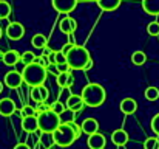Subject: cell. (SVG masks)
Listing matches in <instances>:
<instances>
[{
	"label": "cell",
	"instance_id": "cell-30",
	"mask_svg": "<svg viewBox=\"0 0 159 149\" xmlns=\"http://www.w3.org/2000/svg\"><path fill=\"white\" fill-rule=\"evenodd\" d=\"M147 33L150 36H159V22H150L147 25Z\"/></svg>",
	"mask_w": 159,
	"mask_h": 149
},
{
	"label": "cell",
	"instance_id": "cell-3",
	"mask_svg": "<svg viewBox=\"0 0 159 149\" xmlns=\"http://www.w3.org/2000/svg\"><path fill=\"white\" fill-rule=\"evenodd\" d=\"M91 61L88 50L82 45H73L66 53V64L73 70H85V65Z\"/></svg>",
	"mask_w": 159,
	"mask_h": 149
},
{
	"label": "cell",
	"instance_id": "cell-14",
	"mask_svg": "<svg viewBox=\"0 0 159 149\" xmlns=\"http://www.w3.org/2000/svg\"><path fill=\"white\" fill-rule=\"evenodd\" d=\"M2 61H3L5 65L14 67V65H17V64L20 62V54H19L16 50H8V51H5V53L2 54Z\"/></svg>",
	"mask_w": 159,
	"mask_h": 149
},
{
	"label": "cell",
	"instance_id": "cell-24",
	"mask_svg": "<svg viewBox=\"0 0 159 149\" xmlns=\"http://www.w3.org/2000/svg\"><path fill=\"white\" fill-rule=\"evenodd\" d=\"M131 62H133L134 65H144V64L147 62V56H145V53L141 51V50H136V51L131 54Z\"/></svg>",
	"mask_w": 159,
	"mask_h": 149
},
{
	"label": "cell",
	"instance_id": "cell-31",
	"mask_svg": "<svg viewBox=\"0 0 159 149\" xmlns=\"http://www.w3.org/2000/svg\"><path fill=\"white\" fill-rule=\"evenodd\" d=\"M20 112H22V117H36L37 115L36 113V109L33 106H23Z\"/></svg>",
	"mask_w": 159,
	"mask_h": 149
},
{
	"label": "cell",
	"instance_id": "cell-23",
	"mask_svg": "<svg viewBox=\"0 0 159 149\" xmlns=\"http://www.w3.org/2000/svg\"><path fill=\"white\" fill-rule=\"evenodd\" d=\"M39 145L43 149H51V146L54 145L53 142V134H47V132H42L40 138H39Z\"/></svg>",
	"mask_w": 159,
	"mask_h": 149
},
{
	"label": "cell",
	"instance_id": "cell-7",
	"mask_svg": "<svg viewBox=\"0 0 159 149\" xmlns=\"http://www.w3.org/2000/svg\"><path fill=\"white\" fill-rule=\"evenodd\" d=\"M25 34V27L20 22H11L6 27V36L12 41H20Z\"/></svg>",
	"mask_w": 159,
	"mask_h": 149
},
{
	"label": "cell",
	"instance_id": "cell-36",
	"mask_svg": "<svg viewBox=\"0 0 159 149\" xmlns=\"http://www.w3.org/2000/svg\"><path fill=\"white\" fill-rule=\"evenodd\" d=\"M45 70H47V73H51V75H56V76L59 75V70H57V65H56V64H50V65H47V68H45Z\"/></svg>",
	"mask_w": 159,
	"mask_h": 149
},
{
	"label": "cell",
	"instance_id": "cell-38",
	"mask_svg": "<svg viewBox=\"0 0 159 149\" xmlns=\"http://www.w3.org/2000/svg\"><path fill=\"white\" fill-rule=\"evenodd\" d=\"M57 70H59V73H62V72H68L70 67H68L66 62H65V64H57Z\"/></svg>",
	"mask_w": 159,
	"mask_h": 149
},
{
	"label": "cell",
	"instance_id": "cell-35",
	"mask_svg": "<svg viewBox=\"0 0 159 149\" xmlns=\"http://www.w3.org/2000/svg\"><path fill=\"white\" fill-rule=\"evenodd\" d=\"M36 62H37L39 65H42V67H45V68H47V65H50V61H48V56H45V54H42L40 57H37V59H36Z\"/></svg>",
	"mask_w": 159,
	"mask_h": 149
},
{
	"label": "cell",
	"instance_id": "cell-16",
	"mask_svg": "<svg viewBox=\"0 0 159 149\" xmlns=\"http://www.w3.org/2000/svg\"><path fill=\"white\" fill-rule=\"evenodd\" d=\"M80 129H82L84 134L91 135V134H96V132H98L99 123H98V120H94V118H85V120L82 121V124H80Z\"/></svg>",
	"mask_w": 159,
	"mask_h": 149
},
{
	"label": "cell",
	"instance_id": "cell-15",
	"mask_svg": "<svg viewBox=\"0 0 159 149\" xmlns=\"http://www.w3.org/2000/svg\"><path fill=\"white\" fill-rule=\"evenodd\" d=\"M30 95H31V99L36 102H45L48 98V90L43 86H36V87H31Z\"/></svg>",
	"mask_w": 159,
	"mask_h": 149
},
{
	"label": "cell",
	"instance_id": "cell-19",
	"mask_svg": "<svg viewBox=\"0 0 159 149\" xmlns=\"http://www.w3.org/2000/svg\"><path fill=\"white\" fill-rule=\"evenodd\" d=\"M111 140L116 146H125L128 143V134L124 129H116L111 134Z\"/></svg>",
	"mask_w": 159,
	"mask_h": 149
},
{
	"label": "cell",
	"instance_id": "cell-37",
	"mask_svg": "<svg viewBox=\"0 0 159 149\" xmlns=\"http://www.w3.org/2000/svg\"><path fill=\"white\" fill-rule=\"evenodd\" d=\"M34 109H36V113H40V112L48 110V109H50V106H47L45 102H37V107H34Z\"/></svg>",
	"mask_w": 159,
	"mask_h": 149
},
{
	"label": "cell",
	"instance_id": "cell-9",
	"mask_svg": "<svg viewBox=\"0 0 159 149\" xmlns=\"http://www.w3.org/2000/svg\"><path fill=\"white\" fill-rule=\"evenodd\" d=\"M63 104H65V109H68V110H71V112H80V110L85 107V104H84V101L80 98V95H70Z\"/></svg>",
	"mask_w": 159,
	"mask_h": 149
},
{
	"label": "cell",
	"instance_id": "cell-10",
	"mask_svg": "<svg viewBox=\"0 0 159 149\" xmlns=\"http://www.w3.org/2000/svg\"><path fill=\"white\" fill-rule=\"evenodd\" d=\"M59 28H60V31H62L63 34L70 36V34H73V33L76 31V28H77V22H76L73 17H70V16H65V17L60 20V23H59Z\"/></svg>",
	"mask_w": 159,
	"mask_h": 149
},
{
	"label": "cell",
	"instance_id": "cell-17",
	"mask_svg": "<svg viewBox=\"0 0 159 149\" xmlns=\"http://www.w3.org/2000/svg\"><path fill=\"white\" fill-rule=\"evenodd\" d=\"M56 79H57V86L62 87V89H68V87H71L73 82H74V78H73V75L70 73V70L59 73V75L56 76Z\"/></svg>",
	"mask_w": 159,
	"mask_h": 149
},
{
	"label": "cell",
	"instance_id": "cell-6",
	"mask_svg": "<svg viewBox=\"0 0 159 149\" xmlns=\"http://www.w3.org/2000/svg\"><path fill=\"white\" fill-rule=\"evenodd\" d=\"M51 5L57 12L70 14L77 6V0H51Z\"/></svg>",
	"mask_w": 159,
	"mask_h": 149
},
{
	"label": "cell",
	"instance_id": "cell-34",
	"mask_svg": "<svg viewBox=\"0 0 159 149\" xmlns=\"http://www.w3.org/2000/svg\"><path fill=\"white\" fill-rule=\"evenodd\" d=\"M152 131L159 137V113H156V115L152 118Z\"/></svg>",
	"mask_w": 159,
	"mask_h": 149
},
{
	"label": "cell",
	"instance_id": "cell-13",
	"mask_svg": "<svg viewBox=\"0 0 159 149\" xmlns=\"http://www.w3.org/2000/svg\"><path fill=\"white\" fill-rule=\"evenodd\" d=\"M16 112V102L11 98L0 99V115L2 117H11Z\"/></svg>",
	"mask_w": 159,
	"mask_h": 149
},
{
	"label": "cell",
	"instance_id": "cell-40",
	"mask_svg": "<svg viewBox=\"0 0 159 149\" xmlns=\"http://www.w3.org/2000/svg\"><path fill=\"white\" fill-rule=\"evenodd\" d=\"M14 149H31V148H30L26 143H19V145L14 146Z\"/></svg>",
	"mask_w": 159,
	"mask_h": 149
},
{
	"label": "cell",
	"instance_id": "cell-32",
	"mask_svg": "<svg viewBox=\"0 0 159 149\" xmlns=\"http://www.w3.org/2000/svg\"><path fill=\"white\" fill-rule=\"evenodd\" d=\"M66 62V56L62 51H54V64H65Z\"/></svg>",
	"mask_w": 159,
	"mask_h": 149
},
{
	"label": "cell",
	"instance_id": "cell-27",
	"mask_svg": "<svg viewBox=\"0 0 159 149\" xmlns=\"http://www.w3.org/2000/svg\"><path fill=\"white\" fill-rule=\"evenodd\" d=\"M144 95L148 101H156V99H159V89L158 87H147Z\"/></svg>",
	"mask_w": 159,
	"mask_h": 149
},
{
	"label": "cell",
	"instance_id": "cell-41",
	"mask_svg": "<svg viewBox=\"0 0 159 149\" xmlns=\"http://www.w3.org/2000/svg\"><path fill=\"white\" fill-rule=\"evenodd\" d=\"M43 50V53H42V54H45V56H48V54H50V53H51V51H53V50L50 48V47H48V45H47V47H45V48H42Z\"/></svg>",
	"mask_w": 159,
	"mask_h": 149
},
{
	"label": "cell",
	"instance_id": "cell-28",
	"mask_svg": "<svg viewBox=\"0 0 159 149\" xmlns=\"http://www.w3.org/2000/svg\"><path fill=\"white\" fill-rule=\"evenodd\" d=\"M11 14V5L5 0H0V19H6Z\"/></svg>",
	"mask_w": 159,
	"mask_h": 149
},
{
	"label": "cell",
	"instance_id": "cell-1",
	"mask_svg": "<svg viewBox=\"0 0 159 149\" xmlns=\"http://www.w3.org/2000/svg\"><path fill=\"white\" fill-rule=\"evenodd\" d=\"M22 79L25 84L31 86V87H36V86H43V82L47 81V70L45 67L39 65L37 62H33V64H28V65H23L22 68Z\"/></svg>",
	"mask_w": 159,
	"mask_h": 149
},
{
	"label": "cell",
	"instance_id": "cell-4",
	"mask_svg": "<svg viewBox=\"0 0 159 149\" xmlns=\"http://www.w3.org/2000/svg\"><path fill=\"white\" fill-rule=\"evenodd\" d=\"M76 135L74 131L71 129V126L68 123H60L59 127L53 132V142L54 145L60 146V148H68L76 142Z\"/></svg>",
	"mask_w": 159,
	"mask_h": 149
},
{
	"label": "cell",
	"instance_id": "cell-2",
	"mask_svg": "<svg viewBox=\"0 0 159 149\" xmlns=\"http://www.w3.org/2000/svg\"><path fill=\"white\" fill-rule=\"evenodd\" d=\"M80 98L84 101L85 106L88 107H99L105 102L107 99V93H105V89L101 86V84H88L84 87L82 90V95Z\"/></svg>",
	"mask_w": 159,
	"mask_h": 149
},
{
	"label": "cell",
	"instance_id": "cell-11",
	"mask_svg": "<svg viewBox=\"0 0 159 149\" xmlns=\"http://www.w3.org/2000/svg\"><path fill=\"white\" fill-rule=\"evenodd\" d=\"M87 145H88V148L90 149H104L105 148V145H107V140H105V137H104L102 134L96 132V134L88 135V142H87Z\"/></svg>",
	"mask_w": 159,
	"mask_h": 149
},
{
	"label": "cell",
	"instance_id": "cell-29",
	"mask_svg": "<svg viewBox=\"0 0 159 149\" xmlns=\"http://www.w3.org/2000/svg\"><path fill=\"white\" fill-rule=\"evenodd\" d=\"M144 149H159V138L158 137H148V138H145Z\"/></svg>",
	"mask_w": 159,
	"mask_h": 149
},
{
	"label": "cell",
	"instance_id": "cell-21",
	"mask_svg": "<svg viewBox=\"0 0 159 149\" xmlns=\"http://www.w3.org/2000/svg\"><path fill=\"white\" fill-rule=\"evenodd\" d=\"M96 3L104 11H114L120 6L122 0H96Z\"/></svg>",
	"mask_w": 159,
	"mask_h": 149
},
{
	"label": "cell",
	"instance_id": "cell-42",
	"mask_svg": "<svg viewBox=\"0 0 159 149\" xmlns=\"http://www.w3.org/2000/svg\"><path fill=\"white\" fill-rule=\"evenodd\" d=\"M2 90H3V84L0 82V93H2Z\"/></svg>",
	"mask_w": 159,
	"mask_h": 149
},
{
	"label": "cell",
	"instance_id": "cell-18",
	"mask_svg": "<svg viewBox=\"0 0 159 149\" xmlns=\"http://www.w3.org/2000/svg\"><path fill=\"white\" fill-rule=\"evenodd\" d=\"M22 129L28 134L36 132L39 129L37 127V117H23L22 118Z\"/></svg>",
	"mask_w": 159,
	"mask_h": 149
},
{
	"label": "cell",
	"instance_id": "cell-25",
	"mask_svg": "<svg viewBox=\"0 0 159 149\" xmlns=\"http://www.w3.org/2000/svg\"><path fill=\"white\" fill-rule=\"evenodd\" d=\"M50 110L54 112L56 115H59V117H60V115H63V113H65V110H66V109H65V104H63L62 101H59V99H57V101H53V102L50 104Z\"/></svg>",
	"mask_w": 159,
	"mask_h": 149
},
{
	"label": "cell",
	"instance_id": "cell-43",
	"mask_svg": "<svg viewBox=\"0 0 159 149\" xmlns=\"http://www.w3.org/2000/svg\"><path fill=\"white\" fill-rule=\"evenodd\" d=\"M0 37H2V28H0Z\"/></svg>",
	"mask_w": 159,
	"mask_h": 149
},
{
	"label": "cell",
	"instance_id": "cell-20",
	"mask_svg": "<svg viewBox=\"0 0 159 149\" xmlns=\"http://www.w3.org/2000/svg\"><path fill=\"white\" fill-rule=\"evenodd\" d=\"M142 8L150 16H159V0H142Z\"/></svg>",
	"mask_w": 159,
	"mask_h": 149
},
{
	"label": "cell",
	"instance_id": "cell-8",
	"mask_svg": "<svg viewBox=\"0 0 159 149\" xmlns=\"http://www.w3.org/2000/svg\"><path fill=\"white\" fill-rule=\"evenodd\" d=\"M22 82H23V79H22V73L19 70H11L5 75V86L9 89H17L22 86Z\"/></svg>",
	"mask_w": 159,
	"mask_h": 149
},
{
	"label": "cell",
	"instance_id": "cell-22",
	"mask_svg": "<svg viewBox=\"0 0 159 149\" xmlns=\"http://www.w3.org/2000/svg\"><path fill=\"white\" fill-rule=\"evenodd\" d=\"M31 45L34 47V48H45L47 45H48V39L43 36V34H40V33H37V34H34L33 37H31Z\"/></svg>",
	"mask_w": 159,
	"mask_h": 149
},
{
	"label": "cell",
	"instance_id": "cell-26",
	"mask_svg": "<svg viewBox=\"0 0 159 149\" xmlns=\"http://www.w3.org/2000/svg\"><path fill=\"white\" fill-rule=\"evenodd\" d=\"M36 59H37V56H36L33 51H25V53L20 54V62H22L23 65L33 64V62H36Z\"/></svg>",
	"mask_w": 159,
	"mask_h": 149
},
{
	"label": "cell",
	"instance_id": "cell-33",
	"mask_svg": "<svg viewBox=\"0 0 159 149\" xmlns=\"http://www.w3.org/2000/svg\"><path fill=\"white\" fill-rule=\"evenodd\" d=\"M65 123H68V124L71 126V129L74 131V135H76V138H79V137L82 135V129H80V124H76L74 121H65Z\"/></svg>",
	"mask_w": 159,
	"mask_h": 149
},
{
	"label": "cell",
	"instance_id": "cell-5",
	"mask_svg": "<svg viewBox=\"0 0 159 149\" xmlns=\"http://www.w3.org/2000/svg\"><path fill=\"white\" fill-rule=\"evenodd\" d=\"M36 117H37V127L42 132H47V134H53L54 131L59 127V124L62 123L60 117L56 115L54 112H51L50 109L45 110V112L37 113Z\"/></svg>",
	"mask_w": 159,
	"mask_h": 149
},
{
	"label": "cell",
	"instance_id": "cell-39",
	"mask_svg": "<svg viewBox=\"0 0 159 149\" xmlns=\"http://www.w3.org/2000/svg\"><path fill=\"white\" fill-rule=\"evenodd\" d=\"M71 47H73V44H70V42H68V44H65V45L62 47V50H60V51H62V53H63V54L66 56V53H68V51L71 50Z\"/></svg>",
	"mask_w": 159,
	"mask_h": 149
},
{
	"label": "cell",
	"instance_id": "cell-12",
	"mask_svg": "<svg viewBox=\"0 0 159 149\" xmlns=\"http://www.w3.org/2000/svg\"><path fill=\"white\" fill-rule=\"evenodd\" d=\"M119 109L125 115H133L138 110V102H136V99L133 98H124L120 101V104H119Z\"/></svg>",
	"mask_w": 159,
	"mask_h": 149
}]
</instances>
